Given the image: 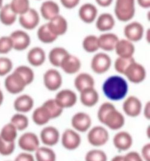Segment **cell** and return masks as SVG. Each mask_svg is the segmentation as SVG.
Wrapping results in <instances>:
<instances>
[{
	"instance_id": "d6a6232c",
	"label": "cell",
	"mask_w": 150,
	"mask_h": 161,
	"mask_svg": "<svg viewBox=\"0 0 150 161\" xmlns=\"http://www.w3.org/2000/svg\"><path fill=\"white\" fill-rule=\"evenodd\" d=\"M36 161H56V156L54 151L48 147H39L35 152Z\"/></svg>"
},
{
	"instance_id": "f35d334b",
	"label": "cell",
	"mask_w": 150,
	"mask_h": 161,
	"mask_svg": "<svg viewBox=\"0 0 150 161\" xmlns=\"http://www.w3.org/2000/svg\"><path fill=\"white\" fill-rule=\"evenodd\" d=\"M9 4L17 15L25 14L30 8L29 0H12Z\"/></svg>"
},
{
	"instance_id": "7bdbcfd3",
	"label": "cell",
	"mask_w": 150,
	"mask_h": 161,
	"mask_svg": "<svg viewBox=\"0 0 150 161\" xmlns=\"http://www.w3.org/2000/svg\"><path fill=\"white\" fill-rule=\"evenodd\" d=\"M13 62L10 58L0 57V76H7L13 69Z\"/></svg>"
},
{
	"instance_id": "9c48e42d",
	"label": "cell",
	"mask_w": 150,
	"mask_h": 161,
	"mask_svg": "<svg viewBox=\"0 0 150 161\" xmlns=\"http://www.w3.org/2000/svg\"><path fill=\"white\" fill-rule=\"evenodd\" d=\"M43 82L45 87L48 90L51 92L56 91L62 87V75L56 69H49L43 75Z\"/></svg>"
},
{
	"instance_id": "cb8c5ba5",
	"label": "cell",
	"mask_w": 150,
	"mask_h": 161,
	"mask_svg": "<svg viewBox=\"0 0 150 161\" xmlns=\"http://www.w3.org/2000/svg\"><path fill=\"white\" fill-rule=\"evenodd\" d=\"M114 50L119 57L130 58L134 55L135 47L131 42L127 39H121L118 40Z\"/></svg>"
},
{
	"instance_id": "4316f807",
	"label": "cell",
	"mask_w": 150,
	"mask_h": 161,
	"mask_svg": "<svg viewBox=\"0 0 150 161\" xmlns=\"http://www.w3.org/2000/svg\"><path fill=\"white\" fill-rule=\"evenodd\" d=\"M27 60L32 66L39 67L46 60V53L41 47H33L28 53Z\"/></svg>"
},
{
	"instance_id": "816d5d0a",
	"label": "cell",
	"mask_w": 150,
	"mask_h": 161,
	"mask_svg": "<svg viewBox=\"0 0 150 161\" xmlns=\"http://www.w3.org/2000/svg\"><path fill=\"white\" fill-rule=\"evenodd\" d=\"M143 114L145 117L147 119V120H150V101H148L145 107H144V109H143Z\"/></svg>"
},
{
	"instance_id": "836d02e7",
	"label": "cell",
	"mask_w": 150,
	"mask_h": 161,
	"mask_svg": "<svg viewBox=\"0 0 150 161\" xmlns=\"http://www.w3.org/2000/svg\"><path fill=\"white\" fill-rule=\"evenodd\" d=\"M37 37L43 43L49 44L54 42L58 37L52 33L48 28L47 24H44L39 27L37 30Z\"/></svg>"
},
{
	"instance_id": "c3c4849f",
	"label": "cell",
	"mask_w": 150,
	"mask_h": 161,
	"mask_svg": "<svg viewBox=\"0 0 150 161\" xmlns=\"http://www.w3.org/2000/svg\"><path fill=\"white\" fill-rule=\"evenodd\" d=\"M60 2L66 8L72 9L79 4L80 0H60Z\"/></svg>"
},
{
	"instance_id": "7402d4cb",
	"label": "cell",
	"mask_w": 150,
	"mask_h": 161,
	"mask_svg": "<svg viewBox=\"0 0 150 161\" xmlns=\"http://www.w3.org/2000/svg\"><path fill=\"white\" fill-rule=\"evenodd\" d=\"M79 18L85 24L93 23L97 18L98 10L97 7L91 3H85L79 10Z\"/></svg>"
},
{
	"instance_id": "9a60e30c",
	"label": "cell",
	"mask_w": 150,
	"mask_h": 161,
	"mask_svg": "<svg viewBox=\"0 0 150 161\" xmlns=\"http://www.w3.org/2000/svg\"><path fill=\"white\" fill-rule=\"evenodd\" d=\"M143 26L138 22H132L127 24L124 29V34L127 39L130 42H137L143 37Z\"/></svg>"
},
{
	"instance_id": "5bb4252c",
	"label": "cell",
	"mask_w": 150,
	"mask_h": 161,
	"mask_svg": "<svg viewBox=\"0 0 150 161\" xmlns=\"http://www.w3.org/2000/svg\"><path fill=\"white\" fill-rule=\"evenodd\" d=\"M71 124L76 130L83 133L89 130L91 126L92 120L88 114L83 112H79L72 117Z\"/></svg>"
},
{
	"instance_id": "60d3db41",
	"label": "cell",
	"mask_w": 150,
	"mask_h": 161,
	"mask_svg": "<svg viewBox=\"0 0 150 161\" xmlns=\"http://www.w3.org/2000/svg\"><path fill=\"white\" fill-rule=\"evenodd\" d=\"M135 61H136L133 57L130 58H123L118 57L114 63L115 69L118 73L124 75L126 69L132 63Z\"/></svg>"
},
{
	"instance_id": "d6986e66",
	"label": "cell",
	"mask_w": 150,
	"mask_h": 161,
	"mask_svg": "<svg viewBox=\"0 0 150 161\" xmlns=\"http://www.w3.org/2000/svg\"><path fill=\"white\" fill-rule=\"evenodd\" d=\"M60 67L65 73L73 75L80 70L81 62L76 56L68 54L62 61Z\"/></svg>"
},
{
	"instance_id": "11a10c76",
	"label": "cell",
	"mask_w": 150,
	"mask_h": 161,
	"mask_svg": "<svg viewBox=\"0 0 150 161\" xmlns=\"http://www.w3.org/2000/svg\"><path fill=\"white\" fill-rule=\"evenodd\" d=\"M3 102H4V94L3 92L1 91V90L0 89V107L3 104Z\"/></svg>"
},
{
	"instance_id": "603a6c76",
	"label": "cell",
	"mask_w": 150,
	"mask_h": 161,
	"mask_svg": "<svg viewBox=\"0 0 150 161\" xmlns=\"http://www.w3.org/2000/svg\"><path fill=\"white\" fill-rule=\"evenodd\" d=\"M60 9L58 4L54 1L48 0L43 2L40 7V14L42 17L49 21L60 14Z\"/></svg>"
},
{
	"instance_id": "4fadbf2b",
	"label": "cell",
	"mask_w": 150,
	"mask_h": 161,
	"mask_svg": "<svg viewBox=\"0 0 150 161\" xmlns=\"http://www.w3.org/2000/svg\"><path fill=\"white\" fill-rule=\"evenodd\" d=\"M123 109L127 115L130 117H137L142 112V104L139 99L136 96H131L124 102Z\"/></svg>"
},
{
	"instance_id": "f6af8a7d",
	"label": "cell",
	"mask_w": 150,
	"mask_h": 161,
	"mask_svg": "<svg viewBox=\"0 0 150 161\" xmlns=\"http://www.w3.org/2000/svg\"><path fill=\"white\" fill-rule=\"evenodd\" d=\"M13 49V44L10 36L0 37V54H7Z\"/></svg>"
},
{
	"instance_id": "e0dca14e",
	"label": "cell",
	"mask_w": 150,
	"mask_h": 161,
	"mask_svg": "<svg viewBox=\"0 0 150 161\" xmlns=\"http://www.w3.org/2000/svg\"><path fill=\"white\" fill-rule=\"evenodd\" d=\"M40 140L42 143L47 146H54L60 140V134L58 130L54 126H47L40 132Z\"/></svg>"
},
{
	"instance_id": "db71d44e",
	"label": "cell",
	"mask_w": 150,
	"mask_h": 161,
	"mask_svg": "<svg viewBox=\"0 0 150 161\" xmlns=\"http://www.w3.org/2000/svg\"><path fill=\"white\" fill-rule=\"evenodd\" d=\"M111 161H124V156L118 155L114 156Z\"/></svg>"
},
{
	"instance_id": "52a82bcc",
	"label": "cell",
	"mask_w": 150,
	"mask_h": 161,
	"mask_svg": "<svg viewBox=\"0 0 150 161\" xmlns=\"http://www.w3.org/2000/svg\"><path fill=\"white\" fill-rule=\"evenodd\" d=\"M18 146L21 150L26 152H35L40 147V141L35 134L33 132H26L19 137Z\"/></svg>"
},
{
	"instance_id": "7dc6e473",
	"label": "cell",
	"mask_w": 150,
	"mask_h": 161,
	"mask_svg": "<svg viewBox=\"0 0 150 161\" xmlns=\"http://www.w3.org/2000/svg\"><path fill=\"white\" fill-rule=\"evenodd\" d=\"M14 161H35V158L33 154L28 152H24L18 154Z\"/></svg>"
},
{
	"instance_id": "d4e9b609",
	"label": "cell",
	"mask_w": 150,
	"mask_h": 161,
	"mask_svg": "<svg viewBox=\"0 0 150 161\" xmlns=\"http://www.w3.org/2000/svg\"><path fill=\"white\" fill-rule=\"evenodd\" d=\"M119 39L116 34L114 33H104L98 37L99 49L104 51L111 52L115 49Z\"/></svg>"
},
{
	"instance_id": "ac0fdd59",
	"label": "cell",
	"mask_w": 150,
	"mask_h": 161,
	"mask_svg": "<svg viewBox=\"0 0 150 161\" xmlns=\"http://www.w3.org/2000/svg\"><path fill=\"white\" fill-rule=\"evenodd\" d=\"M49 30L57 37L67 32L68 24L66 19L61 15H58L46 24Z\"/></svg>"
},
{
	"instance_id": "ba28073f",
	"label": "cell",
	"mask_w": 150,
	"mask_h": 161,
	"mask_svg": "<svg viewBox=\"0 0 150 161\" xmlns=\"http://www.w3.org/2000/svg\"><path fill=\"white\" fill-rule=\"evenodd\" d=\"M124 75L130 82L139 84L146 78V70L143 66L136 61L132 63L125 71Z\"/></svg>"
},
{
	"instance_id": "277c9868",
	"label": "cell",
	"mask_w": 150,
	"mask_h": 161,
	"mask_svg": "<svg viewBox=\"0 0 150 161\" xmlns=\"http://www.w3.org/2000/svg\"><path fill=\"white\" fill-rule=\"evenodd\" d=\"M4 86L9 93L18 94L22 92L27 85L21 75L13 71L7 75L4 80Z\"/></svg>"
},
{
	"instance_id": "ffe728a7",
	"label": "cell",
	"mask_w": 150,
	"mask_h": 161,
	"mask_svg": "<svg viewBox=\"0 0 150 161\" xmlns=\"http://www.w3.org/2000/svg\"><path fill=\"white\" fill-rule=\"evenodd\" d=\"M34 105V99L31 96L28 94H22L14 100L13 107L18 113L24 114L31 111Z\"/></svg>"
},
{
	"instance_id": "7a4b0ae2",
	"label": "cell",
	"mask_w": 150,
	"mask_h": 161,
	"mask_svg": "<svg viewBox=\"0 0 150 161\" xmlns=\"http://www.w3.org/2000/svg\"><path fill=\"white\" fill-rule=\"evenodd\" d=\"M102 91L104 95L110 101H121L128 93L129 85L122 76L112 75L103 82Z\"/></svg>"
},
{
	"instance_id": "f546056e",
	"label": "cell",
	"mask_w": 150,
	"mask_h": 161,
	"mask_svg": "<svg viewBox=\"0 0 150 161\" xmlns=\"http://www.w3.org/2000/svg\"><path fill=\"white\" fill-rule=\"evenodd\" d=\"M17 16L9 4L3 6L0 9V22L6 26H11L14 24L17 20Z\"/></svg>"
},
{
	"instance_id": "2e32d148",
	"label": "cell",
	"mask_w": 150,
	"mask_h": 161,
	"mask_svg": "<svg viewBox=\"0 0 150 161\" xmlns=\"http://www.w3.org/2000/svg\"><path fill=\"white\" fill-rule=\"evenodd\" d=\"M55 101L63 109L75 106L78 97L76 93L70 89H63L60 91L55 97Z\"/></svg>"
},
{
	"instance_id": "8fae6325",
	"label": "cell",
	"mask_w": 150,
	"mask_h": 161,
	"mask_svg": "<svg viewBox=\"0 0 150 161\" xmlns=\"http://www.w3.org/2000/svg\"><path fill=\"white\" fill-rule=\"evenodd\" d=\"M19 22L21 27L25 30H34L40 22L39 14L34 8H30L26 13L19 15Z\"/></svg>"
},
{
	"instance_id": "1f68e13d",
	"label": "cell",
	"mask_w": 150,
	"mask_h": 161,
	"mask_svg": "<svg viewBox=\"0 0 150 161\" xmlns=\"http://www.w3.org/2000/svg\"><path fill=\"white\" fill-rule=\"evenodd\" d=\"M32 119L36 125L43 126L47 124L51 120V118L48 110L41 105L33 111Z\"/></svg>"
},
{
	"instance_id": "bcb514c9",
	"label": "cell",
	"mask_w": 150,
	"mask_h": 161,
	"mask_svg": "<svg viewBox=\"0 0 150 161\" xmlns=\"http://www.w3.org/2000/svg\"><path fill=\"white\" fill-rule=\"evenodd\" d=\"M124 161H144L137 152L132 151L124 156Z\"/></svg>"
},
{
	"instance_id": "681fc988",
	"label": "cell",
	"mask_w": 150,
	"mask_h": 161,
	"mask_svg": "<svg viewBox=\"0 0 150 161\" xmlns=\"http://www.w3.org/2000/svg\"><path fill=\"white\" fill-rule=\"evenodd\" d=\"M141 157L143 161H150V143L144 145L141 150Z\"/></svg>"
},
{
	"instance_id": "484cf974",
	"label": "cell",
	"mask_w": 150,
	"mask_h": 161,
	"mask_svg": "<svg viewBox=\"0 0 150 161\" xmlns=\"http://www.w3.org/2000/svg\"><path fill=\"white\" fill-rule=\"evenodd\" d=\"M80 93V101L83 105L87 107H93L98 103L99 95L94 88H88Z\"/></svg>"
},
{
	"instance_id": "9f6ffc18",
	"label": "cell",
	"mask_w": 150,
	"mask_h": 161,
	"mask_svg": "<svg viewBox=\"0 0 150 161\" xmlns=\"http://www.w3.org/2000/svg\"><path fill=\"white\" fill-rule=\"evenodd\" d=\"M3 2H4V0H0V9L1 8V7L4 6L3 5Z\"/></svg>"
},
{
	"instance_id": "5b68a950",
	"label": "cell",
	"mask_w": 150,
	"mask_h": 161,
	"mask_svg": "<svg viewBox=\"0 0 150 161\" xmlns=\"http://www.w3.org/2000/svg\"><path fill=\"white\" fill-rule=\"evenodd\" d=\"M109 138L108 131L101 126H97L91 129L87 135L89 143L94 147L104 146L108 141Z\"/></svg>"
},
{
	"instance_id": "6f0895ef",
	"label": "cell",
	"mask_w": 150,
	"mask_h": 161,
	"mask_svg": "<svg viewBox=\"0 0 150 161\" xmlns=\"http://www.w3.org/2000/svg\"></svg>"
},
{
	"instance_id": "e575fe53",
	"label": "cell",
	"mask_w": 150,
	"mask_h": 161,
	"mask_svg": "<svg viewBox=\"0 0 150 161\" xmlns=\"http://www.w3.org/2000/svg\"><path fill=\"white\" fill-rule=\"evenodd\" d=\"M48 110L51 119H55L62 115L63 108L56 102L55 99H51L45 101L42 105Z\"/></svg>"
},
{
	"instance_id": "ab89813d",
	"label": "cell",
	"mask_w": 150,
	"mask_h": 161,
	"mask_svg": "<svg viewBox=\"0 0 150 161\" xmlns=\"http://www.w3.org/2000/svg\"><path fill=\"white\" fill-rule=\"evenodd\" d=\"M14 71L21 75L27 86H29L33 82L34 73L31 68L27 66H19L16 67Z\"/></svg>"
},
{
	"instance_id": "6da1fadb",
	"label": "cell",
	"mask_w": 150,
	"mask_h": 161,
	"mask_svg": "<svg viewBox=\"0 0 150 161\" xmlns=\"http://www.w3.org/2000/svg\"><path fill=\"white\" fill-rule=\"evenodd\" d=\"M97 118L100 123L112 130L121 129L125 124L123 114L110 102H104L100 105L97 112Z\"/></svg>"
},
{
	"instance_id": "8d00e7d4",
	"label": "cell",
	"mask_w": 150,
	"mask_h": 161,
	"mask_svg": "<svg viewBox=\"0 0 150 161\" xmlns=\"http://www.w3.org/2000/svg\"><path fill=\"white\" fill-rule=\"evenodd\" d=\"M10 123L13 125L18 131H23L28 127L29 119L25 114L16 113L12 117Z\"/></svg>"
},
{
	"instance_id": "74e56055",
	"label": "cell",
	"mask_w": 150,
	"mask_h": 161,
	"mask_svg": "<svg viewBox=\"0 0 150 161\" xmlns=\"http://www.w3.org/2000/svg\"><path fill=\"white\" fill-rule=\"evenodd\" d=\"M83 49L88 53H93L99 49L98 37L94 35H89L84 38L82 42Z\"/></svg>"
},
{
	"instance_id": "3957f363",
	"label": "cell",
	"mask_w": 150,
	"mask_h": 161,
	"mask_svg": "<svg viewBox=\"0 0 150 161\" xmlns=\"http://www.w3.org/2000/svg\"><path fill=\"white\" fill-rule=\"evenodd\" d=\"M114 12L120 21H129L135 14V0H116Z\"/></svg>"
},
{
	"instance_id": "44dd1931",
	"label": "cell",
	"mask_w": 150,
	"mask_h": 161,
	"mask_svg": "<svg viewBox=\"0 0 150 161\" xmlns=\"http://www.w3.org/2000/svg\"><path fill=\"white\" fill-rule=\"evenodd\" d=\"M113 144L118 150L127 151L133 145V138L127 132H119L114 136Z\"/></svg>"
},
{
	"instance_id": "f5cc1de1",
	"label": "cell",
	"mask_w": 150,
	"mask_h": 161,
	"mask_svg": "<svg viewBox=\"0 0 150 161\" xmlns=\"http://www.w3.org/2000/svg\"><path fill=\"white\" fill-rule=\"evenodd\" d=\"M140 7L143 8H149L150 7V0H137Z\"/></svg>"
},
{
	"instance_id": "b9f144b4",
	"label": "cell",
	"mask_w": 150,
	"mask_h": 161,
	"mask_svg": "<svg viewBox=\"0 0 150 161\" xmlns=\"http://www.w3.org/2000/svg\"><path fill=\"white\" fill-rule=\"evenodd\" d=\"M85 161H107L108 157L104 152L99 149L89 150L85 156Z\"/></svg>"
},
{
	"instance_id": "ee69618b",
	"label": "cell",
	"mask_w": 150,
	"mask_h": 161,
	"mask_svg": "<svg viewBox=\"0 0 150 161\" xmlns=\"http://www.w3.org/2000/svg\"><path fill=\"white\" fill-rule=\"evenodd\" d=\"M14 142H7L0 137V154L7 156L12 154L15 150Z\"/></svg>"
},
{
	"instance_id": "f907efd6",
	"label": "cell",
	"mask_w": 150,
	"mask_h": 161,
	"mask_svg": "<svg viewBox=\"0 0 150 161\" xmlns=\"http://www.w3.org/2000/svg\"><path fill=\"white\" fill-rule=\"evenodd\" d=\"M97 4L102 7H109L113 2V0H96Z\"/></svg>"
},
{
	"instance_id": "30bf717a",
	"label": "cell",
	"mask_w": 150,
	"mask_h": 161,
	"mask_svg": "<svg viewBox=\"0 0 150 161\" xmlns=\"http://www.w3.org/2000/svg\"><path fill=\"white\" fill-rule=\"evenodd\" d=\"M10 37L12 42L13 49L16 51H24L30 45V36L27 32L23 30L14 31L10 34Z\"/></svg>"
},
{
	"instance_id": "d590c367",
	"label": "cell",
	"mask_w": 150,
	"mask_h": 161,
	"mask_svg": "<svg viewBox=\"0 0 150 161\" xmlns=\"http://www.w3.org/2000/svg\"><path fill=\"white\" fill-rule=\"evenodd\" d=\"M18 136V130L10 122L5 125L0 131V137L7 142H14Z\"/></svg>"
},
{
	"instance_id": "7c38bea8",
	"label": "cell",
	"mask_w": 150,
	"mask_h": 161,
	"mask_svg": "<svg viewBox=\"0 0 150 161\" xmlns=\"http://www.w3.org/2000/svg\"><path fill=\"white\" fill-rule=\"evenodd\" d=\"M62 144L66 149L74 150L80 146L81 136L74 130L67 129L62 135Z\"/></svg>"
},
{
	"instance_id": "4dcf8cb0",
	"label": "cell",
	"mask_w": 150,
	"mask_h": 161,
	"mask_svg": "<svg viewBox=\"0 0 150 161\" xmlns=\"http://www.w3.org/2000/svg\"><path fill=\"white\" fill-rule=\"evenodd\" d=\"M69 54L64 47H55L52 49L48 55L50 63L55 67H60L64 58Z\"/></svg>"
},
{
	"instance_id": "8992f818",
	"label": "cell",
	"mask_w": 150,
	"mask_h": 161,
	"mask_svg": "<svg viewBox=\"0 0 150 161\" xmlns=\"http://www.w3.org/2000/svg\"><path fill=\"white\" fill-rule=\"evenodd\" d=\"M112 60L108 54L100 53L96 54L91 62V67L93 71L97 74L106 72L111 66Z\"/></svg>"
},
{
	"instance_id": "83f0119b",
	"label": "cell",
	"mask_w": 150,
	"mask_h": 161,
	"mask_svg": "<svg viewBox=\"0 0 150 161\" xmlns=\"http://www.w3.org/2000/svg\"><path fill=\"white\" fill-rule=\"evenodd\" d=\"M115 21L111 14L104 13L101 14L96 20L97 29L102 32L111 30L115 26Z\"/></svg>"
},
{
	"instance_id": "f1b7e54d",
	"label": "cell",
	"mask_w": 150,
	"mask_h": 161,
	"mask_svg": "<svg viewBox=\"0 0 150 161\" xmlns=\"http://www.w3.org/2000/svg\"><path fill=\"white\" fill-rule=\"evenodd\" d=\"M94 84L95 81L93 77L87 73L79 74L74 81L75 88L79 92L88 88L94 87Z\"/></svg>"
}]
</instances>
